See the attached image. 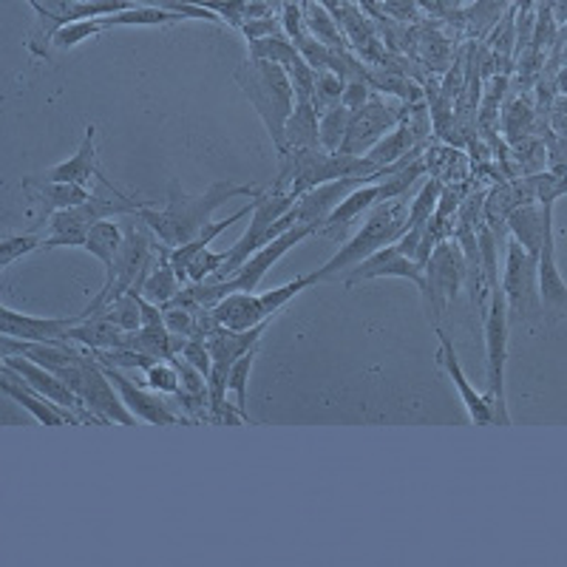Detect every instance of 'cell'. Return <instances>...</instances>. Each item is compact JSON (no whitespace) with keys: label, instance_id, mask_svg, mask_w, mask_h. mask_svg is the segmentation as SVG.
Returning a JSON list of instances; mask_svg holds the SVG:
<instances>
[{"label":"cell","instance_id":"6da1fadb","mask_svg":"<svg viewBox=\"0 0 567 567\" xmlns=\"http://www.w3.org/2000/svg\"><path fill=\"white\" fill-rule=\"evenodd\" d=\"M265 187L258 185H236V182H213L205 194H185L179 182H171L168 187V202L162 210L145 205L136 216L140 221L154 230L156 239L168 247L190 245L213 225V213L227 205L230 199H256Z\"/></svg>","mask_w":567,"mask_h":567},{"label":"cell","instance_id":"7a4b0ae2","mask_svg":"<svg viewBox=\"0 0 567 567\" xmlns=\"http://www.w3.org/2000/svg\"><path fill=\"white\" fill-rule=\"evenodd\" d=\"M233 78L241 85L252 109H256L258 120L265 123L267 136L276 145L278 156L287 154L284 131H287V123H290L292 111H296V89H292L287 69L281 63H272V60L250 58L236 69Z\"/></svg>","mask_w":567,"mask_h":567},{"label":"cell","instance_id":"3957f363","mask_svg":"<svg viewBox=\"0 0 567 567\" xmlns=\"http://www.w3.org/2000/svg\"><path fill=\"white\" fill-rule=\"evenodd\" d=\"M409 230V202L406 194L394 196V199L381 202V205H374L372 213H369V219L363 221V227L354 233L352 239L336 252V256L329 258L327 265L318 267L316 272H310L312 284L321 281H338L341 272H347L349 267L361 265L363 258H369L372 252L383 250L389 245H398Z\"/></svg>","mask_w":567,"mask_h":567},{"label":"cell","instance_id":"277c9868","mask_svg":"<svg viewBox=\"0 0 567 567\" xmlns=\"http://www.w3.org/2000/svg\"><path fill=\"white\" fill-rule=\"evenodd\" d=\"M381 171L386 168H378L369 156H352L327 148H298L281 156V174L276 176L272 185L301 196L312 187L343 179V176H372Z\"/></svg>","mask_w":567,"mask_h":567},{"label":"cell","instance_id":"5b68a950","mask_svg":"<svg viewBox=\"0 0 567 567\" xmlns=\"http://www.w3.org/2000/svg\"><path fill=\"white\" fill-rule=\"evenodd\" d=\"M151 227L142 221L140 227H131L128 233H125V245L123 250H120V258H116L114 270L105 276V284L103 290L97 292V298L85 307L83 316H94V312H100L103 307H109L111 301H116V298H123L125 292H140L142 290V281H145V276L151 272V267H154L156 256H159V239H151Z\"/></svg>","mask_w":567,"mask_h":567},{"label":"cell","instance_id":"8992f818","mask_svg":"<svg viewBox=\"0 0 567 567\" xmlns=\"http://www.w3.org/2000/svg\"><path fill=\"white\" fill-rule=\"evenodd\" d=\"M425 176V162L423 159H414L409 165H403L400 171L394 174L383 176L378 182H369V185L354 187L352 194L336 207V210L329 213V219L323 221V227L318 230V236H327V239H341L343 233L354 225V221L361 219L363 213L372 210L374 205H381V202L394 199V196H403L409 194V187L414 182H420Z\"/></svg>","mask_w":567,"mask_h":567},{"label":"cell","instance_id":"52a82bcc","mask_svg":"<svg viewBox=\"0 0 567 567\" xmlns=\"http://www.w3.org/2000/svg\"><path fill=\"white\" fill-rule=\"evenodd\" d=\"M312 287L310 272L298 276L296 281H287L270 292H233V296L221 298L216 307H210V318L216 327L233 329V332H245V329L258 327V323L272 321L276 312L284 303H290L298 292Z\"/></svg>","mask_w":567,"mask_h":567},{"label":"cell","instance_id":"ba28073f","mask_svg":"<svg viewBox=\"0 0 567 567\" xmlns=\"http://www.w3.org/2000/svg\"><path fill=\"white\" fill-rule=\"evenodd\" d=\"M485 369H488V400L494 406L496 425H511L508 403H505V363H508V301L503 284L488 292L485 310Z\"/></svg>","mask_w":567,"mask_h":567},{"label":"cell","instance_id":"9c48e42d","mask_svg":"<svg viewBox=\"0 0 567 567\" xmlns=\"http://www.w3.org/2000/svg\"><path fill=\"white\" fill-rule=\"evenodd\" d=\"M148 202H136L131 196H114V199H89L85 205L69 207V210L54 213L49 219V236L43 239V250H54V247H85L89 230L97 221L114 219L123 213H140Z\"/></svg>","mask_w":567,"mask_h":567},{"label":"cell","instance_id":"30bf717a","mask_svg":"<svg viewBox=\"0 0 567 567\" xmlns=\"http://www.w3.org/2000/svg\"><path fill=\"white\" fill-rule=\"evenodd\" d=\"M468 278V261L457 239L440 241L432 250V258L425 265V290L423 298L429 303V316L434 318V327L445 318L452 301L457 298L460 287Z\"/></svg>","mask_w":567,"mask_h":567},{"label":"cell","instance_id":"8fae6325","mask_svg":"<svg viewBox=\"0 0 567 567\" xmlns=\"http://www.w3.org/2000/svg\"><path fill=\"white\" fill-rule=\"evenodd\" d=\"M503 292L508 301V318L519 321H539L542 298H539V258L530 256L516 239L505 245V276Z\"/></svg>","mask_w":567,"mask_h":567},{"label":"cell","instance_id":"7c38bea8","mask_svg":"<svg viewBox=\"0 0 567 567\" xmlns=\"http://www.w3.org/2000/svg\"><path fill=\"white\" fill-rule=\"evenodd\" d=\"M406 111L409 105H392L378 91H372L367 103L349 116L347 140H343L341 151L352 156H367L406 116Z\"/></svg>","mask_w":567,"mask_h":567},{"label":"cell","instance_id":"4fadbf2b","mask_svg":"<svg viewBox=\"0 0 567 567\" xmlns=\"http://www.w3.org/2000/svg\"><path fill=\"white\" fill-rule=\"evenodd\" d=\"M374 278H403V281H412L420 292L425 290V267L420 265L417 258L406 256L398 245H389L383 250L372 252L369 258H363L361 265H354L347 272H341L338 281L361 284L374 281Z\"/></svg>","mask_w":567,"mask_h":567},{"label":"cell","instance_id":"5bb4252c","mask_svg":"<svg viewBox=\"0 0 567 567\" xmlns=\"http://www.w3.org/2000/svg\"><path fill=\"white\" fill-rule=\"evenodd\" d=\"M3 367H9L12 372H18L23 381L29 383L32 389H38L40 394H45V398H52L54 403H60V406L71 409V412L78 414L83 423H94V425H103V420L97 417V414L91 412L89 406H85L83 400L78 398V392L69 386V383L60 378V374H54L52 369L40 367V363L29 361V358H23V354H9V358H3Z\"/></svg>","mask_w":567,"mask_h":567},{"label":"cell","instance_id":"9a60e30c","mask_svg":"<svg viewBox=\"0 0 567 567\" xmlns=\"http://www.w3.org/2000/svg\"><path fill=\"white\" fill-rule=\"evenodd\" d=\"M83 321V312L71 318H43V316H23L12 307H0V336L20 338L29 343H54L65 341L69 329Z\"/></svg>","mask_w":567,"mask_h":567},{"label":"cell","instance_id":"2e32d148","mask_svg":"<svg viewBox=\"0 0 567 567\" xmlns=\"http://www.w3.org/2000/svg\"><path fill=\"white\" fill-rule=\"evenodd\" d=\"M0 386H3V394H7V398H12L14 403H20V406L27 409V412H32V417L38 420V423L52 425V429H58V425L83 423V420L71 412V409L60 406V403H54L52 398L40 394L38 389L29 386V383L23 381L18 372H12L9 367H3V378H0Z\"/></svg>","mask_w":567,"mask_h":567},{"label":"cell","instance_id":"e0dca14e","mask_svg":"<svg viewBox=\"0 0 567 567\" xmlns=\"http://www.w3.org/2000/svg\"><path fill=\"white\" fill-rule=\"evenodd\" d=\"M437 338H440L437 363L445 369L449 381L454 383V389H457L460 398H463V406H465V412H468L471 423H474V425H496V414H494V406H491V400L483 398L477 389L471 386V381L465 378L463 367H460L457 349H454L452 338L445 336L440 327H437Z\"/></svg>","mask_w":567,"mask_h":567},{"label":"cell","instance_id":"ac0fdd59","mask_svg":"<svg viewBox=\"0 0 567 567\" xmlns=\"http://www.w3.org/2000/svg\"><path fill=\"white\" fill-rule=\"evenodd\" d=\"M105 374L111 378V383L116 386V392L123 394L125 406L134 412L136 420H142V423H151V425H182L187 423V417H182V414L174 412V406L171 403H165L162 398H156V394L145 392V389L136 386L134 381H128L123 374V369H114V367H105Z\"/></svg>","mask_w":567,"mask_h":567},{"label":"cell","instance_id":"d6986e66","mask_svg":"<svg viewBox=\"0 0 567 567\" xmlns=\"http://www.w3.org/2000/svg\"><path fill=\"white\" fill-rule=\"evenodd\" d=\"M40 176H43V179H49V182H69V185H83V187H89V190H91V179H97V182H103L109 190H114V194H123V190H116L114 182H109L97 171V125H94V123L85 128L83 145L78 148V154L69 156V159L60 162V165H52V168L43 171Z\"/></svg>","mask_w":567,"mask_h":567},{"label":"cell","instance_id":"ffe728a7","mask_svg":"<svg viewBox=\"0 0 567 567\" xmlns=\"http://www.w3.org/2000/svg\"><path fill=\"white\" fill-rule=\"evenodd\" d=\"M429 134V125H425V114L417 111L414 116H403L386 136H383L372 151H369V159L378 165V168H392L398 162H406L409 154L420 148L417 142Z\"/></svg>","mask_w":567,"mask_h":567},{"label":"cell","instance_id":"44dd1931","mask_svg":"<svg viewBox=\"0 0 567 567\" xmlns=\"http://www.w3.org/2000/svg\"><path fill=\"white\" fill-rule=\"evenodd\" d=\"M23 190L32 199V205L40 207V225L52 219L54 213L69 210V207L85 205L89 199H94L89 187L69 185V182H49L43 176H29V179H23Z\"/></svg>","mask_w":567,"mask_h":567},{"label":"cell","instance_id":"7402d4cb","mask_svg":"<svg viewBox=\"0 0 567 567\" xmlns=\"http://www.w3.org/2000/svg\"><path fill=\"white\" fill-rule=\"evenodd\" d=\"M539 298H542V316L550 321L567 318V284L561 278L559 265H556V241H554V221L545 230L539 252Z\"/></svg>","mask_w":567,"mask_h":567},{"label":"cell","instance_id":"603a6c76","mask_svg":"<svg viewBox=\"0 0 567 567\" xmlns=\"http://www.w3.org/2000/svg\"><path fill=\"white\" fill-rule=\"evenodd\" d=\"M550 221H554V205L539 207L536 202H530V205L516 207V210L508 216L511 239H516L525 250L530 252V256L539 258L542 241H545V230H548Z\"/></svg>","mask_w":567,"mask_h":567},{"label":"cell","instance_id":"cb8c5ba5","mask_svg":"<svg viewBox=\"0 0 567 567\" xmlns=\"http://www.w3.org/2000/svg\"><path fill=\"white\" fill-rule=\"evenodd\" d=\"M287 151L298 148H321V114L312 97H296V111H292L287 131H284Z\"/></svg>","mask_w":567,"mask_h":567},{"label":"cell","instance_id":"d4e9b609","mask_svg":"<svg viewBox=\"0 0 567 567\" xmlns=\"http://www.w3.org/2000/svg\"><path fill=\"white\" fill-rule=\"evenodd\" d=\"M65 341L83 343V347L89 349H116L128 343V332L116 327L111 318L100 316L97 312V316H83V321L74 323V327L69 329Z\"/></svg>","mask_w":567,"mask_h":567},{"label":"cell","instance_id":"484cf974","mask_svg":"<svg viewBox=\"0 0 567 567\" xmlns=\"http://www.w3.org/2000/svg\"><path fill=\"white\" fill-rule=\"evenodd\" d=\"M516 0H471L465 9H457L452 14V20H457L460 27L468 29L471 38L488 40V34L494 32V27L508 14V9L514 7Z\"/></svg>","mask_w":567,"mask_h":567},{"label":"cell","instance_id":"4316f807","mask_svg":"<svg viewBox=\"0 0 567 567\" xmlns=\"http://www.w3.org/2000/svg\"><path fill=\"white\" fill-rule=\"evenodd\" d=\"M182 287H185V284L179 281L174 265H171V247L159 245V256H156L154 267H151V272L145 276V281H142L140 292L148 298L151 303H156V307H165V303L174 301V298L179 296Z\"/></svg>","mask_w":567,"mask_h":567},{"label":"cell","instance_id":"83f0119b","mask_svg":"<svg viewBox=\"0 0 567 567\" xmlns=\"http://www.w3.org/2000/svg\"><path fill=\"white\" fill-rule=\"evenodd\" d=\"M125 245V233L123 227L116 225L114 219H103L89 230V239H85V250L94 258H100L105 267V276L114 270L116 258H120V250Z\"/></svg>","mask_w":567,"mask_h":567},{"label":"cell","instance_id":"f1b7e54d","mask_svg":"<svg viewBox=\"0 0 567 567\" xmlns=\"http://www.w3.org/2000/svg\"><path fill=\"white\" fill-rule=\"evenodd\" d=\"M182 20H187L185 14L171 12V9L145 7V3H140V7H134V9H125V12L105 14L103 27L105 29H114V27H174V23H182Z\"/></svg>","mask_w":567,"mask_h":567},{"label":"cell","instance_id":"f546056e","mask_svg":"<svg viewBox=\"0 0 567 567\" xmlns=\"http://www.w3.org/2000/svg\"><path fill=\"white\" fill-rule=\"evenodd\" d=\"M303 23H307V29H310V34L318 43L332 45V49H347V40L338 32L336 18H332L321 3H316V0H307V7H303Z\"/></svg>","mask_w":567,"mask_h":567},{"label":"cell","instance_id":"4dcf8cb0","mask_svg":"<svg viewBox=\"0 0 567 567\" xmlns=\"http://www.w3.org/2000/svg\"><path fill=\"white\" fill-rule=\"evenodd\" d=\"M440 194H443V182L437 179L423 182L420 194L409 202V230L429 225V219H432L434 210H437Z\"/></svg>","mask_w":567,"mask_h":567},{"label":"cell","instance_id":"1f68e13d","mask_svg":"<svg viewBox=\"0 0 567 567\" xmlns=\"http://www.w3.org/2000/svg\"><path fill=\"white\" fill-rule=\"evenodd\" d=\"M94 316H97V312H94ZM100 316L111 318V321H114L120 329H125V332H136V329L142 327L140 292H125L123 298H116V301H111L109 307H103Z\"/></svg>","mask_w":567,"mask_h":567},{"label":"cell","instance_id":"d6a6232c","mask_svg":"<svg viewBox=\"0 0 567 567\" xmlns=\"http://www.w3.org/2000/svg\"><path fill=\"white\" fill-rule=\"evenodd\" d=\"M349 116H352V111H349L343 103H338V105H332L329 111H323L321 114V148L341 151L343 140H347Z\"/></svg>","mask_w":567,"mask_h":567},{"label":"cell","instance_id":"836d02e7","mask_svg":"<svg viewBox=\"0 0 567 567\" xmlns=\"http://www.w3.org/2000/svg\"><path fill=\"white\" fill-rule=\"evenodd\" d=\"M100 32H105L103 18H89V20H78V23H65V27L54 29V32L49 34V40H52L58 49H74V45H80L83 40L94 38V34Z\"/></svg>","mask_w":567,"mask_h":567},{"label":"cell","instance_id":"e575fe53","mask_svg":"<svg viewBox=\"0 0 567 567\" xmlns=\"http://www.w3.org/2000/svg\"><path fill=\"white\" fill-rule=\"evenodd\" d=\"M343 89H347V80L341 74H336L332 69H316V109L318 114L329 111L332 105L341 103Z\"/></svg>","mask_w":567,"mask_h":567},{"label":"cell","instance_id":"d590c367","mask_svg":"<svg viewBox=\"0 0 567 567\" xmlns=\"http://www.w3.org/2000/svg\"><path fill=\"white\" fill-rule=\"evenodd\" d=\"M43 239L45 236H40L38 230L23 233V236H7V239H3V245H0V270H9V267H12V261L29 256V252L43 250Z\"/></svg>","mask_w":567,"mask_h":567},{"label":"cell","instance_id":"8d00e7d4","mask_svg":"<svg viewBox=\"0 0 567 567\" xmlns=\"http://www.w3.org/2000/svg\"><path fill=\"white\" fill-rule=\"evenodd\" d=\"M530 125H534V109H530L528 100H514V103H508V109H505V116H503L505 136H508L511 142L525 140Z\"/></svg>","mask_w":567,"mask_h":567},{"label":"cell","instance_id":"74e56055","mask_svg":"<svg viewBox=\"0 0 567 567\" xmlns=\"http://www.w3.org/2000/svg\"><path fill=\"white\" fill-rule=\"evenodd\" d=\"M256 349L241 354L239 361L230 367V374H227V389L236 394V406H239L245 414H247V381H250V369H252V361H256Z\"/></svg>","mask_w":567,"mask_h":567},{"label":"cell","instance_id":"f35d334b","mask_svg":"<svg viewBox=\"0 0 567 567\" xmlns=\"http://www.w3.org/2000/svg\"><path fill=\"white\" fill-rule=\"evenodd\" d=\"M145 383L162 394H176L182 389L179 369L174 361H156L154 367L145 369Z\"/></svg>","mask_w":567,"mask_h":567},{"label":"cell","instance_id":"ab89813d","mask_svg":"<svg viewBox=\"0 0 567 567\" xmlns=\"http://www.w3.org/2000/svg\"><path fill=\"white\" fill-rule=\"evenodd\" d=\"M372 85L367 83V80H347V89H343V97L341 103L347 105L349 111H358L363 103L369 100V94H372Z\"/></svg>","mask_w":567,"mask_h":567},{"label":"cell","instance_id":"60d3db41","mask_svg":"<svg viewBox=\"0 0 567 567\" xmlns=\"http://www.w3.org/2000/svg\"><path fill=\"white\" fill-rule=\"evenodd\" d=\"M247 40H258V38H270V34H281V27H278V20L272 14L267 18H252L247 20L245 27H241Z\"/></svg>","mask_w":567,"mask_h":567},{"label":"cell","instance_id":"b9f144b4","mask_svg":"<svg viewBox=\"0 0 567 567\" xmlns=\"http://www.w3.org/2000/svg\"><path fill=\"white\" fill-rule=\"evenodd\" d=\"M556 91H559V94H567V63L556 71Z\"/></svg>","mask_w":567,"mask_h":567},{"label":"cell","instance_id":"7bdbcfd3","mask_svg":"<svg viewBox=\"0 0 567 567\" xmlns=\"http://www.w3.org/2000/svg\"><path fill=\"white\" fill-rule=\"evenodd\" d=\"M550 3H554L556 20H559V23H565V20H567V0H550Z\"/></svg>","mask_w":567,"mask_h":567},{"label":"cell","instance_id":"ee69618b","mask_svg":"<svg viewBox=\"0 0 567 567\" xmlns=\"http://www.w3.org/2000/svg\"><path fill=\"white\" fill-rule=\"evenodd\" d=\"M534 7L536 0H516V9H519V12H534Z\"/></svg>","mask_w":567,"mask_h":567},{"label":"cell","instance_id":"f6af8a7d","mask_svg":"<svg viewBox=\"0 0 567 567\" xmlns=\"http://www.w3.org/2000/svg\"><path fill=\"white\" fill-rule=\"evenodd\" d=\"M554 111H561V114H567V94H559V97L554 100Z\"/></svg>","mask_w":567,"mask_h":567},{"label":"cell","instance_id":"bcb514c9","mask_svg":"<svg viewBox=\"0 0 567 567\" xmlns=\"http://www.w3.org/2000/svg\"><path fill=\"white\" fill-rule=\"evenodd\" d=\"M29 7L34 9V12H38V7H40V0H29Z\"/></svg>","mask_w":567,"mask_h":567},{"label":"cell","instance_id":"7dc6e473","mask_svg":"<svg viewBox=\"0 0 567 567\" xmlns=\"http://www.w3.org/2000/svg\"><path fill=\"white\" fill-rule=\"evenodd\" d=\"M561 27H565V32H567V20H565V23H561Z\"/></svg>","mask_w":567,"mask_h":567}]
</instances>
